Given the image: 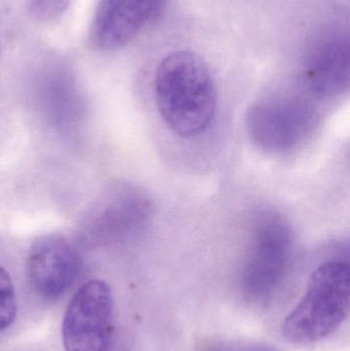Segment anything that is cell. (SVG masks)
<instances>
[{
  "mask_svg": "<svg viewBox=\"0 0 350 351\" xmlns=\"http://www.w3.org/2000/svg\"><path fill=\"white\" fill-rule=\"evenodd\" d=\"M293 245V231L283 216L271 210L257 215L240 271V289L249 302L273 298L287 274Z\"/></svg>",
  "mask_w": 350,
  "mask_h": 351,
  "instance_id": "3957f363",
  "label": "cell"
},
{
  "mask_svg": "<svg viewBox=\"0 0 350 351\" xmlns=\"http://www.w3.org/2000/svg\"><path fill=\"white\" fill-rule=\"evenodd\" d=\"M31 16L40 21H53L69 8L71 0H24Z\"/></svg>",
  "mask_w": 350,
  "mask_h": 351,
  "instance_id": "30bf717a",
  "label": "cell"
},
{
  "mask_svg": "<svg viewBox=\"0 0 350 351\" xmlns=\"http://www.w3.org/2000/svg\"><path fill=\"white\" fill-rule=\"evenodd\" d=\"M154 94L160 117L179 137L201 136L215 119V84L205 62L193 51H173L160 61Z\"/></svg>",
  "mask_w": 350,
  "mask_h": 351,
  "instance_id": "6da1fadb",
  "label": "cell"
},
{
  "mask_svg": "<svg viewBox=\"0 0 350 351\" xmlns=\"http://www.w3.org/2000/svg\"><path fill=\"white\" fill-rule=\"evenodd\" d=\"M208 351H279L269 344L254 341L223 342Z\"/></svg>",
  "mask_w": 350,
  "mask_h": 351,
  "instance_id": "8fae6325",
  "label": "cell"
},
{
  "mask_svg": "<svg viewBox=\"0 0 350 351\" xmlns=\"http://www.w3.org/2000/svg\"><path fill=\"white\" fill-rule=\"evenodd\" d=\"M349 265L332 260L316 268L305 294L282 327L290 343L308 346L332 335L349 317Z\"/></svg>",
  "mask_w": 350,
  "mask_h": 351,
  "instance_id": "7a4b0ae2",
  "label": "cell"
},
{
  "mask_svg": "<svg viewBox=\"0 0 350 351\" xmlns=\"http://www.w3.org/2000/svg\"><path fill=\"white\" fill-rule=\"evenodd\" d=\"M314 115L295 99H275L254 105L247 115V130L259 148L273 154L294 149L308 135Z\"/></svg>",
  "mask_w": 350,
  "mask_h": 351,
  "instance_id": "5b68a950",
  "label": "cell"
},
{
  "mask_svg": "<svg viewBox=\"0 0 350 351\" xmlns=\"http://www.w3.org/2000/svg\"><path fill=\"white\" fill-rule=\"evenodd\" d=\"M113 319V297L103 280L78 289L64 315L62 338L66 351H108Z\"/></svg>",
  "mask_w": 350,
  "mask_h": 351,
  "instance_id": "277c9868",
  "label": "cell"
},
{
  "mask_svg": "<svg viewBox=\"0 0 350 351\" xmlns=\"http://www.w3.org/2000/svg\"><path fill=\"white\" fill-rule=\"evenodd\" d=\"M82 260L70 241L59 235H45L33 243L27 260L31 288L43 300L61 298L79 276Z\"/></svg>",
  "mask_w": 350,
  "mask_h": 351,
  "instance_id": "8992f818",
  "label": "cell"
},
{
  "mask_svg": "<svg viewBox=\"0 0 350 351\" xmlns=\"http://www.w3.org/2000/svg\"><path fill=\"white\" fill-rule=\"evenodd\" d=\"M16 315V298L14 284L8 272L0 266V332L14 323Z\"/></svg>",
  "mask_w": 350,
  "mask_h": 351,
  "instance_id": "9c48e42d",
  "label": "cell"
},
{
  "mask_svg": "<svg viewBox=\"0 0 350 351\" xmlns=\"http://www.w3.org/2000/svg\"><path fill=\"white\" fill-rule=\"evenodd\" d=\"M168 0H101L90 30L99 51H113L131 43L143 29L160 18Z\"/></svg>",
  "mask_w": 350,
  "mask_h": 351,
  "instance_id": "52a82bcc",
  "label": "cell"
},
{
  "mask_svg": "<svg viewBox=\"0 0 350 351\" xmlns=\"http://www.w3.org/2000/svg\"><path fill=\"white\" fill-rule=\"evenodd\" d=\"M303 80L323 98L340 95L349 84V40L347 34L330 32L312 45L303 61Z\"/></svg>",
  "mask_w": 350,
  "mask_h": 351,
  "instance_id": "ba28073f",
  "label": "cell"
}]
</instances>
